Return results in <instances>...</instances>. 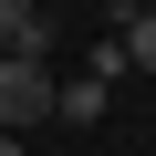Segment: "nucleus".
Instances as JSON below:
<instances>
[{
    "label": "nucleus",
    "instance_id": "nucleus-2",
    "mask_svg": "<svg viewBox=\"0 0 156 156\" xmlns=\"http://www.w3.org/2000/svg\"><path fill=\"white\" fill-rule=\"evenodd\" d=\"M115 42H125V73H156V11H125Z\"/></svg>",
    "mask_w": 156,
    "mask_h": 156
},
{
    "label": "nucleus",
    "instance_id": "nucleus-3",
    "mask_svg": "<svg viewBox=\"0 0 156 156\" xmlns=\"http://www.w3.org/2000/svg\"><path fill=\"white\" fill-rule=\"evenodd\" d=\"M0 156H21V135H0Z\"/></svg>",
    "mask_w": 156,
    "mask_h": 156
},
{
    "label": "nucleus",
    "instance_id": "nucleus-1",
    "mask_svg": "<svg viewBox=\"0 0 156 156\" xmlns=\"http://www.w3.org/2000/svg\"><path fill=\"white\" fill-rule=\"evenodd\" d=\"M62 83L31 62V52H0V135H21V125H52Z\"/></svg>",
    "mask_w": 156,
    "mask_h": 156
},
{
    "label": "nucleus",
    "instance_id": "nucleus-4",
    "mask_svg": "<svg viewBox=\"0 0 156 156\" xmlns=\"http://www.w3.org/2000/svg\"><path fill=\"white\" fill-rule=\"evenodd\" d=\"M125 11H146V0H125Z\"/></svg>",
    "mask_w": 156,
    "mask_h": 156
}]
</instances>
